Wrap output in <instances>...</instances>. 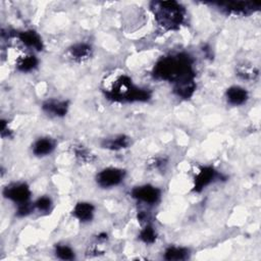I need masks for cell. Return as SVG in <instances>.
<instances>
[{
  "label": "cell",
  "instance_id": "obj_1",
  "mask_svg": "<svg viewBox=\"0 0 261 261\" xmlns=\"http://www.w3.org/2000/svg\"><path fill=\"white\" fill-rule=\"evenodd\" d=\"M153 75L172 83L174 93L184 99L191 98L196 90L193 59L187 53L161 58L154 66Z\"/></svg>",
  "mask_w": 261,
  "mask_h": 261
},
{
  "label": "cell",
  "instance_id": "obj_2",
  "mask_svg": "<svg viewBox=\"0 0 261 261\" xmlns=\"http://www.w3.org/2000/svg\"><path fill=\"white\" fill-rule=\"evenodd\" d=\"M150 8L157 23L166 31H176L184 22L186 10L176 1H153Z\"/></svg>",
  "mask_w": 261,
  "mask_h": 261
},
{
  "label": "cell",
  "instance_id": "obj_3",
  "mask_svg": "<svg viewBox=\"0 0 261 261\" xmlns=\"http://www.w3.org/2000/svg\"><path fill=\"white\" fill-rule=\"evenodd\" d=\"M105 95L108 99L116 102H145L151 98L149 90L136 87L126 75L119 76Z\"/></svg>",
  "mask_w": 261,
  "mask_h": 261
},
{
  "label": "cell",
  "instance_id": "obj_4",
  "mask_svg": "<svg viewBox=\"0 0 261 261\" xmlns=\"http://www.w3.org/2000/svg\"><path fill=\"white\" fill-rule=\"evenodd\" d=\"M221 11L227 14L249 15L259 10L261 3L256 1H228V2H213Z\"/></svg>",
  "mask_w": 261,
  "mask_h": 261
},
{
  "label": "cell",
  "instance_id": "obj_5",
  "mask_svg": "<svg viewBox=\"0 0 261 261\" xmlns=\"http://www.w3.org/2000/svg\"><path fill=\"white\" fill-rule=\"evenodd\" d=\"M124 170L116 167H108L97 174V184L102 188H111L119 185L124 178Z\"/></svg>",
  "mask_w": 261,
  "mask_h": 261
},
{
  "label": "cell",
  "instance_id": "obj_6",
  "mask_svg": "<svg viewBox=\"0 0 261 261\" xmlns=\"http://www.w3.org/2000/svg\"><path fill=\"white\" fill-rule=\"evenodd\" d=\"M3 196L17 204L28 202L31 196V191L27 184L18 182L7 186L3 190Z\"/></svg>",
  "mask_w": 261,
  "mask_h": 261
},
{
  "label": "cell",
  "instance_id": "obj_7",
  "mask_svg": "<svg viewBox=\"0 0 261 261\" xmlns=\"http://www.w3.org/2000/svg\"><path fill=\"white\" fill-rule=\"evenodd\" d=\"M132 197L144 203L154 204L160 198V190L150 185L140 186L133 189Z\"/></svg>",
  "mask_w": 261,
  "mask_h": 261
},
{
  "label": "cell",
  "instance_id": "obj_8",
  "mask_svg": "<svg viewBox=\"0 0 261 261\" xmlns=\"http://www.w3.org/2000/svg\"><path fill=\"white\" fill-rule=\"evenodd\" d=\"M217 176V173L213 167L206 166L202 167L200 171L195 176V182H194V191L195 192H201L203 189H205L208 185H210Z\"/></svg>",
  "mask_w": 261,
  "mask_h": 261
},
{
  "label": "cell",
  "instance_id": "obj_9",
  "mask_svg": "<svg viewBox=\"0 0 261 261\" xmlns=\"http://www.w3.org/2000/svg\"><path fill=\"white\" fill-rule=\"evenodd\" d=\"M17 38L27 46L30 48H34L37 51H41L44 48L43 42L41 37L36 33L35 31L29 30L24 32H20L17 34Z\"/></svg>",
  "mask_w": 261,
  "mask_h": 261
},
{
  "label": "cell",
  "instance_id": "obj_10",
  "mask_svg": "<svg viewBox=\"0 0 261 261\" xmlns=\"http://www.w3.org/2000/svg\"><path fill=\"white\" fill-rule=\"evenodd\" d=\"M43 110L54 116H64L68 110V102L60 100H48L43 106Z\"/></svg>",
  "mask_w": 261,
  "mask_h": 261
},
{
  "label": "cell",
  "instance_id": "obj_11",
  "mask_svg": "<svg viewBox=\"0 0 261 261\" xmlns=\"http://www.w3.org/2000/svg\"><path fill=\"white\" fill-rule=\"evenodd\" d=\"M225 95L227 102L234 106L244 104L248 99V92L246 91V89L239 86H232L228 88Z\"/></svg>",
  "mask_w": 261,
  "mask_h": 261
},
{
  "label": "cell",
  "instance_id": "obj_12",
  "mask_svg": "<svg viewBox=\"0 0 261 261\" xmlns=\"http://www.w3.org/2000/svg\"><path fill=\"white\" fill-rule=\"evenodd\" d=\"M94 206L88 202H79L72 210V215L82 222L90 221L94 215Z\"/></svg>",
  "mask_w": 261,
  "mask_h": 261
},
{
  "label": "cell",
  "instance_id": "obj_13",
  "mask_svg": "<svg viewBox=\"0 0 261 261\" xmlns=\"http://www.w3.org/2000/svg\"><path fill=\"white\" fill-rule=\"evenodd\" d=\"M55 148V143L49 138H42L33 145V152L37 156H45L50 154Z\"/></svg>",
  "mask_w": 261,
  "mask_h": 261
},
{
  "label": "cell",
  "instance_id": "obj_14",
  "mask_svg": "<svg viewBox=\"0 0 261 261\" xmlns=\"http://www.w3.org/2000/svg\"><path fill=\"white\" fill-rule=\"evenodd\" d=\"M70 56L75 60H84L91 56L92 48L90 45L85 43H77L74 44L69 48Z\"/></svg>",
  "mask_w": 261,
  "mask_h": 261
},
{
  "label": "cell",
  "instance_id": "obj_15",
  "mask_svg": "<svg viewBox=\"0 0 261 261\" xmlns=\"http://www.w3.org/2000/svg\"><path fill=\"white\" fill-rule=\"evenodd\" d=\"M102 145L106 149L117 151L120 149L127 148V146L129 145V139L124 135H120V136H116L114 138L105 140Z\"/></svg>",
  "mask_w": 261,
  "mask_h": 261
},
{
  "label": "cell",
  "instance_id": "obj_16",
  "mask_svg": "<svg viewBox=\"0 0 261 261\" xmlns=\"http://www.w3.org/2000/svg\"><path fill=\"white\" fill-rule=\"evenodd\" d=\"M189 257V250L181 247H169L164 252V259L172 260H185Z\"/></svg>",
  "mask_w": 261,
  "mask_h": 261
},
{
  "label": "cell",
  "instance_id": "obj_17",
  "mask_svg": "<svg viewBox=\"0 0 261 261\" xmlns=\"http://www.w3.org/2000/svg\"><path fill=\"white\" fill-rule=\"evenodd\" d=\"M37 65H38V59L34 55H27V56L20 57L16 62L17 69L22 72H29L35 69Z\"/></svg>",
  "mask_w": 261,
  "mask_h": 261
},
{
  "label": "cell",
  "instance_id": "obj_18",
  "mask_svg": "<svg viewBox=\"0 0 261 261\" xmlns=\"http://www.w3.org/2000/svg\"><path fill=\"white\" fill-rule=\"evenodd\" d=\"M140 239L146 244H152L156 240V232L152 225L147 224L140 232Z\"/></svg>",
  "mask_w": 261,
  "mask_h": 261
},
{
  "label": "cell",
  "instance_id": "obj_19",
  "mask_svg": "<svg viewBox=\"0 0 261 261\" xmlns=\"http://www.w3.org/2000/svg\"><path fill=\"white\" fill-rule=\"evenodd\" d=\"M55 254L59 259H62V260H71L74 258L73 251L69 247L64 245L56 246Z\"/></svg>",
  "mask_w": 261,
  "mask_h": 261
},
{
  "label": "cell",
  "instance_id": "obj_20",
  "mask_svg": "<svg viewBox=\"0 0 261 261\" xmlns=\"http://www.w3.org/2000/svg\"><path fill=\"white\" fill-rule=\"evenodd\" d=\"M34 205L40 211H47L51 207V199L49 197H41L35 202Z\"/></svg>",
  "mask_w": 261,
  "mask_h": 261
},
{
  "label": "cell",
  "instance_id": "obj_21",
  "mask_svg": "<svg viewBox=\"0 0 261 261\" xmlns=\"http://www.w3.org/2000/svg\"><path fill=\"white\" fill-rule=\"evenodd\" d=\"M35 205H31V203L29 202H24V203H21V204H18V207H17V211H16V215L19 216V217H22V216H27L29 215L32 210L34 209Z\"/></svg>",
  "mask_w": 261,
  "mask_h": 261
},
{
  "label": "cell",
  "instance_id": "obj_22",
  "mask_svg": "<svg viewBox=\"0 0 261 261\" xmlns=\"http://www.w3.org/2000/svg\"><path fill=\"white\" fill-rule=\"evenodd\" d=\"M74 153H75V156L77 158H80L82 161H85V162H91L92 161V154L89 153V151L87 149H85L83 146L82 147H79L74 150Z\"/></svg>",
  "mask_w": 261,
  "mask_h": 261
},
{
  "label": "cell",
  "instance_id": "obj_23",
  "mask_svg": "<svg viewBox=\"0 0 261 261\" xmlns=\"http://www.w3.org/2000/svg\"><path fill=\"white\" fill-rule=\"evenodd\" d=\"M165 162L166 161L163 158H156V159L153 160V162L151 164H152L153 168H161L162 166H164L166 164Z\"/></svg>",
  "mask_w": 261,
  "mask_h": 261
}]
</instances>
